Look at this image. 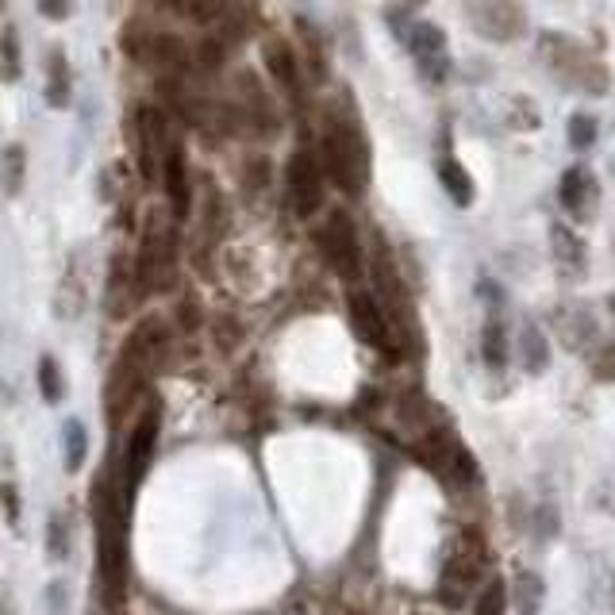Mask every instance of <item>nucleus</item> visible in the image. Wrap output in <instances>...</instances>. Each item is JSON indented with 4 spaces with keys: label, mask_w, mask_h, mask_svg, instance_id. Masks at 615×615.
Returning a JSON list of instances; mask_svg holds the SVG:
<instances>
[{
    "label": "nucleus",
    "mask_w": 615,
    "mask_h": 615,
    "mask_svg": "<svg viewBox=\"0 0 615 615\" xmlns=\"http://www.w3.org/2000/svg\"><path fill=\"white\" fill-rule=\"evenodd\" d=\"M47 554L50 562H66L70 558V535H66V519L54 516L47 523Z\"/></svg>",
    "instance_id": "2f4dec72"
},
{
    "label": "nucleus",
    "mask_w": 615,
    "mask_h": 615,
    "mask_svg": "<svg viewBox=\"0 0 615 615\" xmlns=\"http://www.w3.org/2000/svg\"><path fill=\"white\" fill-rule=\"evenodd\" d=\"M589 362L596 381H615V343H596Z\"/></svg>",
    "instance_id": "72a5a7b5"
},
{
    "label": "nucleus",
    "mask_w": 615,
    "mask_h": 615,
    "mask_svg": "<svg viewBox=\"0 0 615 615\" xmlns=\"http://www.w3.org/2000/svg\"><path fill=\"white\" fill-rule=\"evenodd\" d=\"M162 354H166V327H162V320H143L123 339L120 358L108 373V393H104V408H108L112 423H123V416L135 412V400L150 385Z\"/></svg>",
    "instance_id": "f03ea898"
},
{
    "label": "nucleus",
    "mask_w": 615,
    "mask_h": 615,
    "mask_svg": "<svg viewBox=\"0 0 615 615\" xmlns=\"http://www.w3.org/2000/svg\"><path fill=\"white\" fill-rule=\"evenodd\" d=\"M147 39H150V27H143L139 20H135V24L123 27L120 50L131 58V62H139V66H143V58H147Z\"/></svg>",
    "instance_id": "c85d7f7f"
},
{
    "label": "nucleus",
    "mask_w": 615,
    "mask_h": 615,
    "mask_svg": "<svg viewBox=\"0 0 615 615\" xmlns=\"http://www.w3.org/2000/svg\"><path fill=\"white\" fill-rule=\"evenodd\" d=\"M466 20L489 43H516L527 35V8L519 0H466Z\"/></svg>",
    "instance_id": "1a4fd4ad"
},
{
    "label": "nucleus",
    "mask_w": 615,
    "mask_h": 615,
    "mask_svg": "<svg viewBox=\"0 0 615 615\" xmlns=\"http://www.w3.org/2000/svg\"><path fill=\"white\" fill-rule=\"evenodd\" d=\"M24 177H27V147L24 143H12V147H4V154H0V189L8 197H20Z\"/></svg>",
    "instance_id": "5701e85b"
},
{
    "label": "nucleus",
    "mask_w": 615,
    "mask_h": 615,
    "mask_svg": "<svg viewBox=\"0 0 615 615\" xmlns=\"http://www.w3.org/2000/svg\"><path fill=\"white\" fill-rule=\"evenodd\" d=\"M477 615H508V596H504V581H489V589L477 596Z\"/></svg>",
    "instance_id": "473e14b6"
},
{
    "label": "nucleus",
    "mask_w": 615,
    "mask_h": 615,
    "mask_svg": "<svg viewBox=\"0 0 615 615\" xmlns=\"http://www.w3.org/2000/svg\"><path fill=\"white\" fill-rule=\"evenodd\" d=\"M131 143H135V166L143 173V181L162 177V162L170 150V116L162 104H139L131 112Z\"/></svg>",
    "instance_id": "423d86ee"
},
{
    "label": "nucleus",
    "mask_w": 615,
    "mask_h": 615,
    "mask_svg": "<svg viewBox=\"0 0 615 615\" xmlns=\"http://www.w3.org/2000/svg\"><path fill=\"white\" fill-rule=\"evenodd\" d=\"M296 31H300V43H304V54H308V74L312 81H323L327 77V54H323V35L308 20H296Z\"/></svg>",
    "instance_id": "bb28decb"
},
{
    "label": "nucleus",
    "mask_w": 615,
    "mask_h": 615,
    "mask_svg": "<svg viewBox=\"0 0 615 615\" xmlns=\"http://www.w3.org/2000/svg\"><path fill=\"white\" fill-rule=\"evenodd\" d=\"M323 173L343 189L346 197H358L369 181V150L358 123L346 116H327L320 139Z\"/></svg>",
    "instance_id": "20e7f679"
},
{
    "label": "nucleus",
    "mask_w": 615,
    "mask_h": 615,
    "mask_svg": "<svg viewBox=\"0 0 615 615\" xmlns=\"http://www.w3.org/2000/svg\"><path fill=\"white\" fill-rule=\"evenodd\" d=\"M542 596V585L531 577V573H523L516 581V600H519V615H535V604H539Z\"/></svg>",
    "instance_id": "f704fd0d"
},
{
    "label": "nucleus",
    "mask_w": 615,
    "mask_h": 615,
    "mask_svg": "<svg viewBox=\"0 0 615 615\" xmlns=\"http://www.w3.org/2000/svg\"><path fill=\"white\" fill-rule=\"evenodd\" d=\"M608 304H612V312H615V296H612V300H608Z\"/></svg>",
    "instance_id": "58836bf2"
},
{
    "label": "nucleus",
    "mask_w": 615,
    "mask_h": 615,
    "mask_svg": "<svg viewBox=\"0 0 615 615\" xmlns=\"http://www.w3.org/2000/svg\"><path fill=\"white\" fill-rule=\"evenodd\" d=\"M4 508H8L12 523H20V492L12 489V485H4Z\"/></svg>",
    "instance_id": "4c0bfd02"
},
{
    "label": "nucleus",
    "mask_w": 615,
    "mask_h": 615,
    "mask_svg": "<svg viewBox=\"0 0 615 615\" xmlns=\"http://www.w3.org/2000/svg\"><path fill=\"white\" fill-rule=\"evenodd\" d=\"M316 243H320L327 266L339 273L343 281H358L366 270V258H362V243H358V231L354 220L346 212H331L327 223L316 231Z\"/></svg>",
    "instance_id": "6e6552de"
},
{
    "label": "nucleus",
    "mask_w": 615,
    "mask_h": 615,
    "mask_svg": "<svg viewBox=\"0 0 615 615\" xmlns=\"http://www.w3.org/2000/svg\"><path fill=\"white\" fill-rule=\"evenodd\" d=\"M439 181H443L446 197L454 200L458 208H469V204H473V177H469L466 166H462L454 154H443V158H439Z\"/></svg>",
    "instance_id": "aec40b11"
},
{
    "label": "nucleus",
    "mask_w": 615,
    "mask_h": 615,
    "mask_svg": "<svg viewBox=\"0 0 615 615\" xmlns=\"http://www.w3.org/2000/svg\"><path fill=\"white\" fill-rule=\"evenodd\" d=\"M235 104H239V116H243V123L254 135H266V139L277 135V127H281L277 104H273V97L262 85V77L254 74V70H239L235 74Z\"/></svg>",
    "instance_id": "ddd939ff"
},
{
    "label": "nucleus",
    "mask_w": 615,
    "mask_h": 615,
    "mask_svg": "<svg viewBox=\"0 0 615 615\" xmlns=\"http://www.w3.org/2000/svg\"><path fill=\"white\" fill-rule=\"evenodd\" d=\"M47 100L50 108H66L70 104V62L62 50H54L47 62Z\"/></svg>",
    "instance_id": "393cba45"
},
{
    "label": "nucleus",
    "mask_w": 615,
    "mask_h": 615,
    "mask_svg": "<svg viewBox=\"0 0 615 615\" xmlns=\"http://www.w3.org/2000/svg\"><path fill=\"white\" fill-rule=\"evenodd\" d=\"M158 431H162V404H158V400H150L147 408L135 416V423H131V435H127V446H123L120 477H116L127 504L135 500V489L143 485V477H147L150 462H154Z\"/></svg>",
    "instance_id": "39448f33"
},
{
    "label": "nucleus",
    "mask_w": 615,
    "mask_h": 615,
    "mask_svg": "<svg viewBox=\"0 0 615 615\" xmlns=\"http://www.w3.org/2000/svg\"><path fill=\"white\" fill-rule=\"evenodd\" d=\"M558 200L566 208L573 223H589L596 216V204H600V185L592 177L589 166H569L562 173V185H558Z\"/></svg>",
    "instance_id": "2eb2a0df"
},
{
    "label": "nucleus",
    "mask_w": 615,
    "mask_h": 615,
    "mask_svg": "<svg viewBox=\"0 0 615 615\" xmlns=\"http://www.w3.org/2000/svg\"><path fill=\"white\" fill-rule=\"evenodd\" d=\"M400 35H404V47L412 54L419 74L427 77L431 85H443L450 77V50H446L443 31L435 24H427V20H412L408 27H400Z\"/></svg>",
    "instance_id": "9d476101"
},
{
    "label": "nucleus",
    "mask_w": 615,
    "mask_h": 615,
    "mask_svg": "<svg viewBox=\"0 0 615 615\" xmlns=\"http://www.w3.org/2000/svg\"><path fill=\"white\" fill-rule=\"evenodd\" d=\"M508 354H512V339H508L504 323L492 316V320L485 323V331H481V358H485L492 369H500L508 362Z\"/></svg>",
    "instance_id": "a878e982"
},
{
    "label": "nucleus",
    "mask_w": 615,
    "mask_h": 615,
    "mask_svg": "<svg viewBox=\"0 0 615 615\" xmlns=\"http://www.w3.org/2000/svg\"><path fill=\"white\" fill-rule=\"evenodd\" d=\"M539 58L554 81H562L566 89H577L585 97H604L612 89V74L604 66V58L581 39L562 35V31H542L539 35Z\"/></svg>",
    "instance_id": "7ed1b4c3"
},
{
    "label": "nucleus",
    "mask_w": 615,
    "mask_h": 615,
    "mask_svg": "<svg viewBox=\"0 0 615 615\" xmlns=\"http://www.w3.org/2000/svg\"><path fill=\"white\" fill-rule=\"evenodd\" d=\"M162 4H166V12L193 20V24H220L231 12V0H162Z\"/></svg>",
    "instance_id": "412c9836"
},
{
    "label": "nucleus",
    "mask_w": 615,
    "mask_h": 615,
    "mask_svg": "<svg viewBox=\"0 0 615 615\" xmlns=\"http://www.w3.org/2000/svg\"><path fill=\"white\" fill-rule=\"evenodd\" d=\"M481 566H485V535L466 531V535L458 539V546H454V554H450L446 573H443V592H450L454 608H458V600H466V592L481 581Z\"/></svg>",
    "instance_id": "4468645a"
},
{
    "label": "nucleus",
    "mask_w": 615,
    "mask_h": 615,
    "mask_svg": "<svg viewBox=\"0 0 615 615\" xmlns=\"http://www.w3.org/2000/svg\"><path fill=\"white\" fill-rule=\"evenodd\" d=\"M346 312H350V323H354V331H358V339L366 346H373L377 354H389V358H400V339H396L393 323L385 320V312H381V304H377V296L369 293H354L346 296Z\"/></svg>",
    "instance_id": "f8f14e48"
},
{
    "label": "nucleus",
    "mask_w": 615,
    "mask_h": 615,
    "mask_svg": "<svg viewBox=\"0 0 615 615\" xmlns=\"http://www.w3.org/2000/svg\"><path fill=\"white\" fill-rule=\"evenodd\" d=\"M162 189H166V200H170L173 220L181 223L193 212V181H189V162H185V147L181 143H170V150H166Z\"/></svg>",
    "instance_id": "a211bd4d"
},
{
    "label": "nucleus",
    "mask_w": 615,
    "mask_h": 615,
    "mask_svg": "<svg viewBox=\"0 0 615 615\" xmlns=\"http://www.w3.org/2000/svg\"><path fill=\"white\" fill-rule=\"evenodd\" d=\"M596 143V120L589 112H577L569 116V147L573 150H589Z\"/></svg>",
    "instance_id": "7c9ffc66"
},
{
    "label": "nucleus",
    "mask_w": 615,
    "mask_h": 615,
    "mask_svg": "<svg viewBox=\"0 0 615 615\" xmlns=\"http://www.w3.org/2000/svg\"><path fill=\"white\" fill-rule=\"evenodd\" d=\"M62 466L66 473H77V469L85 466V458H89V431H85V423L81 419H66L62 423Z\"/></svg>",
    "instance_id": "4be33fe9"
},
{
    "label": "nucleus",
    "mask_w": 615,
    "mask_h": 615,
    "mask_svg": "<svg viewBox=\"0 0 615 615\" xmlns=\"http://www.w3.org/2000/svg\"><path fill=\"white\" fill-rule=\"evenodd\" d=\"M39 12L54 24H62V20L74 16V0H39Z\"/></svg>",
    "instance_id": "e433bc0d"
},
{
    "label": "nucleus",
    "mask_w": 615,
    "mask_h": 615,
    "mask_svg": "<svg viewBox=\"0 0 615 615\" xmlns=\"http://www.w3.org/2000/svg\"><path fill=\"white\" fill-rule=\"evenodd\" d=\"M550 246H554V262L566 277H581L585 266H589V250H585V239L566 227V223H550Z\"/></svg>",
    "instance_id": "6ab92c4d"
},
{
    "label": "nucleus",
    "mask_w": 615,
    "mask_h": 615,
    "mask_svg": "<svg viewBox=\"0 0 615 615\" xmlns=\"http://www.w3.org/2000/svg\"><path fill=\"white\" fill-rule=\"evenodd\" d=\"M0 74H4V81L24 77V43H20V27L12 24L0 31Z\"/></svg>",
    "instance_id": "b1692460"
},
{
    "label": "nucleus",
    "mask_w": 615,
    "mask_h": 615,
    "mask_svg": "<svg viewBox=\"0 0 615 615\" xmlns=\"http://www.w3.org/2000/svg\"><path fill=\"white\" fill-rule=\"evenodd\" d=\"M39 389H43V400L47 404H58L62 400V373H58V362L43 354L39 358Z\"/></svg>",
    "instance_id": "c756f323"
},
{
    "label": "nucleus",
    "mask_w": 615,
    "mask_h": 615,
    "mask_svg": "<svg viewBox=\"0 0 615 615\" xmlns=\"http://www.w3.org/2000/svg\"><path fill=\"white\" fill-rule=\"evenodd\" d=\"M285 197L293 204L296 216H316L323 204V166L316 162V154L308 150H293L285 162Z\"/></svg>",
    "instance_id": "9b49d317"
},
{
    "label": "nucleus",
    "mask_w": 615,
    "mask_h": 615,
    "mask_svg": "<svg viewBox=\"0 0 615 615\" xmlns=\"http://www.w3.org/2000/svg\"><path fill=\"white\" fill-rule=\"evenodd\" d=\"M93 523H97V592L108 612L127 604V500L116 477L93 485Z\"/></svg>",
    "instance_id": "f257e3e1"
},
{
    "label": "nucleus",
    "mask_w": 615,
    "mask_h": 615,
    "mask_svg": "<svg viewBox=\"0 0 615 615\" xmlns=\"http://www.w3.org/2000/svg\"><path fill=\"white\" fill-rule=\"evenodd\" d=\"M519 354H523V366L527 373H542L546 362H550V350H546V339H542L539 327H523V335H519Z\"/></svg>",
    "instance_id": "cd10ccee"
},
{
    "label": "nucleus",
    "mask_w": 615,
    "mask_h": 615,
    "mask_svg": "<svg viewBox=\"0 0 615 615\" xmlns=\"http://www.w3.org/2000/svg\"><path fill=\"white\" fill-rule=\"evenodd\" d=\"M189 58L193 50L189 43L177 35V31H166V27H150V39H147V58L143 66H150L158 77L166 74H189ZM193 77V74H189Z\"/></svg>",
    "instance_id": "dca6fc26"
},
{
    "label": "nucleus",
    "mask_w": 615,
    "mask_h": 615,
    "mask_svg": "<svg viewBox=\"0 0 615 615\" xmlns=\"http://www.w3.org/2000/svg\"><path fill=\"white\" fill-rule=\"evenodd\" d=\"M70 589H66V581L58 577V581H50L47 585V615H70Z\"/></svg>",
    "instance_id": "c9c22d12"
},
{
    "label": "nucleus",
    "mask_w": 615,
    "mask_h": 615,
    "mask_svg": "<svg viewBox=\"0 0 615 615\" xmlns=\"http://www.w3.org/2000/svg\"><path fill=\"white\" fill-rule=\"evenodd\" d=\"M419 454L423 462L435 469L443 477L446 485H473L477 481V462L469 454L462 439L446 427H427L423 439H419Z\"/></svg>",
    "instance_id": "0eeeda50"
},
{
    "label": "nucleus",
    "mask_w": 615,
    "mask_h": 615,
    "mask_svg": "<svg viewBox=\"0 0 615 615\" xmlns=\"http://www.w3.org/2000/svg\"><path fill=\"white\" fill-rule=\"evenodd\" d=\"M262 62H266V70H270L273 85L293 100V104H300V97H304V74H300V58H296V50L289 47L285 39L270 35V39L262 43Z\"/></svg>",
    "instance_id": "f3484780"
}]
</instances>
